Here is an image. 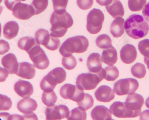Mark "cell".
Returning a JSON list of instances; mask_svg holds the SVG:
<instances>
[{
	"label": "cell",
	"instance_id": "1",
	"mask_svg": "<svg viewBox=\"0 0 149 120\" xmlns=\"http://www.w3.org/2000/svg\"><path fill=\"white\" fill-rule=\"evenodd\" d=\"M125 31L129 37L135 40L142 38L149 31V25L145 19L140 15H132L124 24Z\"/></svg>",
	"mask_w": 149,
	"mask_h": 120
},
{
	"label": "cell",
	"instance_id": "2",
	"mask_svg": "<svg viewBox=\"0 0 149 120\" xmlns=\"http://www.w3.org/2000/svg\"><path fill=\"white\" fill-rule=\"evenodd\" d=\"M49 22L52 25L50 35L56 38L63 37L68 29L70 28L73 24L72 16L66 11L62 14H58L54 11Z\"/></svg>",
	"mask_w": 149,
	"mask_h": 120
},
{
	"label": "cell",
	"instance_id": "3",
	"mask_svg": "<svg viewBox=\"0 0 149 120\" xmlns=\"http://www.w3.org/2000/svg\"><path fill=\"white\" fill-rule=\"evenodd\" d=\"M89 46L88 39L84 36H75L67 39L61 45L59 52L63 57L72 56L73 53H82Z\"/></svg>",
	"mask_w": 149,
	"mask_h": 120
},
{
	"label": "cell",
	"instance_id": "4",
	"mask_svg": "<svg viewBox=\"0 0 149 120\" xmlns=\"http://www.w3.org/2000/svg\"><path fill=\"white\" fill-rule=\"evenodd\" d=\"M104 69H102L98 73H84L80 74L77 78V86L82 90H91L103 79H104Z\"/></svg>",
	"mask_w": 149,
	"mask_h": 120
},
{
	"label": "cell",
	"instance_id": "5",
	"mask_svg": "<svg viewBox=\"0 0 149 120\" xmlns=\"http://www.w3.org/2000/svg\"><path fill=\"white\" fill-rule=\"evenodd\" d=\"M104 20V16L103 12L99 9L91 10L86 17V29L91 34H96L102 28Z\"/></svg>",
	"mask_w": 149,
	"mask_h": 120
},
{
	"label": "cell",
	"instance_id": "6",
	"mask_svg": "<svg viewBox=\"0 0 149 120\" xmlns=\"http://www.w3.org/2000/svg\"><path fill=\"white\" fill-rule=\"evenodd\" d=\"M139 87L138 81L131 78L120 79L114 84L113 91L118 96L134 93Z\"/></svg>",
	"mask_w": 149,
	"mask_h": 120
},
{
	"label": "cell",
	"instance_id": "7",
	"mask_svg": "<svg viewBox=\"0 0 149 120\" xmlns=\"http://www.w3.org/2000/svg\"><path fill=\"white\" fill-rule=\"evenodd\" d=\"M40 45L39 44L36 45L27 53L33 62V66L38 69L44 70L48 67L49 62L45 53Z\"/></svg>",
	"mask_w": 149,
	"mask_h": 120
},
{
	"label": "cell",
	"instance_id": "8",
	"mask_svg": "<svg viewBox=\"0 0 149 120\" xmlns=\"http://www.w3.org/2000/svg\"><path fill=\"white\" fill-rule=\"evenodd\" d=\"M60 94L62 98L69 99L77 103L82 101L85 96L84 90L80 89L77 86L70 84H66L62 86L60 90Z\"/></svg>",
	"mask_w": 149,
	"mask_h": 120
},
{
	"label": "cell",
	"instance_id": "9",
	"mask_svg": "<svg viewBox=\"0 0 149 120\" xmlns=\"http://www.w3.org/2000/svg\"><path fill=\"white\" fill-rule=\"evenodd\" d=\"M144 103V100L142 96L134 93L128 94L125 104L128 110L132 112L134 118H135L140 115Z\"/></svg>",
	"mask_w": 149,
	"mask_h": 120
},
{
	"label": "cell",
	"instance_id": "10",
	"mask_svg": "<svg viewBox=\"0 0 149 120\" xmlns=\"http://www.w3.org/2000/svg\"><path fill=\"white\" fill-rule=\"evenodd\" d=\"M45 114L46 120H61L68 117L69 110L66 105H54L47 106Z\"/></svg>",
	"mask_w": 149,
	"mask_h": 120
},
{
	"label": "cell",
	"instance_id": "11",
	"mask_svg": "<svg viewBox=\"0 0 149 120\" xmlns=\"http://www.w3.org/2000/svg\"><path fill=\"white\" fill-rule=\"evenodd\" d=\"M12 11L13 16L20 20H28L35 15L34 9L31 5L21 3L17 4Z\"/></svg>",
	"mask_w": 149,
	"mask_h": 120
},
{
	"label": "cell",
	"instance_id": "12",
	"mask_svg": "<svg viewBox=\"0 0 149 120\" xmlns=\"http://www.w3.org/2000/svg\"><path fill=\"white\" fill-rule=\"evenodd\" d=\"M137 56V52L134 45L128 44L124 45L120 51L121 61L125 64H131L134 62Z\"/></svg>",
	"mask_w": 149,
	"mask_h": 120
},
{
	"label": "cell",
	"instance_id": "13",
	"mask_svg": "<svg viewBox=\"0 0 149 120\" xmlns=\"http://www.w3.org/2000/svg\"><path fill=\"white\" fill-rule=\"evenodd\" d=\"M14 89L16 93L23 99L29 98L33 93L32 84L29 81L23 80H19L16 82Z\"/></svg>",
	"mask_w": 149,
	"mask_h": 120
},
{
	"label": "cell",
	"instance_id": "14",
	"mask_svg": "<svg viewBox=\"0 0 149 120\" xmlns=\"http://www.w3.org/2000/svg\"><path fill=\"white\" fill-rule=\"evenodd\" d=\"M96 99L101 102H109L112 100L115 96L113 90L107 86H101L95 92Z\"/></svg>",
	"mask_w": 149,
	"mask_h": 120
},
{
	"label": "cell",
	"instance_id": "15",
	"mask_svg": "<svg viewBox=\"0 0 149 120\" xmlns=\"http://www.w3.org/2000/svg\"><path fill=\"white\" fill-rule=\"evenodd\" d=\"M110 111L113 115L119 118H134L132 112L127 108L125 103L121 102H114L110 106Z\"/></svg>",
	"mask_w": 149,
	"mask_h": 120
},
{
	"label": "cell",
	"instance_id": "16",
	"mask_svg": "<svg viewBox=\"0 0 149 120\" xmlns=\"http://www.w3.org/2000/svg\"><path fill=\"white\" fill-rule=\"evenodd\" d=\"M1 64L4 68L6 69L10 74H16L19 63L16 56L13 53H9L4 56L1 60Z\"/></svg>",
	"mask_w": 149,
	"mask_h": 120
},
{
	"label": "cell",
	"instance_id": "17",
	"mask_svg": "<svg viewBox=\"0 0 149 120\" xmlns=\"http://www.w3.org/2000/svg\"><path fill=\"white\" fill-rule=\"evenodd\" d=\"M102 59L101 55L97 53L91 54L87 59V67L90 73H98L102 68Z\"/></svg>",
	"mask_w": 149,
	"mask_h": 120
},
{
	"label": "cell",
	"instance_id": "18",
	"mask_svg": "<svg viewBox=\"0 0 149 120\" xmlns=\"http://www.w3.org/2000/svg\"><path fill=\"white\" fill-rule=\"evenodd\" d=\"M16 75L22 78L32 79L35 76V67L28 62L20 63Z\"/></svg>",
	"mask_w": 149,
	"mask_h": 120
},
{
	"label": "cell",
	"instance_id": "19",
	"mask_svg": "<svg viewBox=\"0 0 149 120\" xmlns=\"http://www.w3.org/2000/svg\"><path fill=\"white\" fill-rule=\"evenodd\" d=\"M91 115L93 120H111V113L107 107L103 105L95 106L92 110Z\"/></svg>",
	"mask_w": 149,
	"mask_h": 120
},
{
	"label": "cell",
	"instance_id": "20",
	"mask_svg": "<svg viewBox=\"0 0 149 120\" xmlns=\"http://www.w3.org/2000/svg\"><path fill=\"white\" fill-rule=\"evenodd\" d=\"M37 106L38 105L36 102L29 98L21 100L18 102L17 105L18 110L24 114L33 112L36 110Z\"/></svg>",
	"mask_w": 149,
	"mask_h": 120
},
{
	"label": "cell",
	"instance_id": "21",
	"mask_svg": "<svg viewBox=\"0 0 149 120\" xmlns=\"http://www.w3.org/2000/svg\"><path fill=\"white\" fill-rule=\"evenodd\" d=\"M106 10L108 13L114 19L124 15V8L122 3L119 0H113L110 4L106 6Z\"/></svg>",
	"mask_w": 149,
	"mask_h": 120
},
{
	"label": "cell",
	"instance_id": "22",
	"mask_svg": "<svg viewBox=\"0 0 149 120\" xmlns=\"http://www.w3.org/2000/svg\"><path fill=\"white\" fill-rule=\"evenodd\" d=\"M102 61L105 64L111 66L115 64L118 61V54L115 48L113 46L103 51L102 55Z\"/></svg>",
	"mask_w": 149,
	"mask_h": 120
},
{
	"label": "cell",
	"instance_id": "23",
	"mask_svg": "<svg viewBox=\"0 0 149 120\" xmlns=\"http://www.w3.org/2000/svg\"><path fill=\"white\" fill-rule=\"evenodd\" d=\"M125 20L120 17L116 18L111 24L110 33L115 38H119L123 34L125 31Z\"/></svg>",
	"mask_w": 149,
	"mask_h": 120
},
{
	"label": "cell",
	"instance_id": "24",
	"mask_svg": "<svg viewBox=\"0 0 149 120\" xmlns=\"http://www.w3.org/2000/svg\"><path fill=\"white\" fill-rule=\"evenodd\" d=\"M19 27L18 23L15 21L7 22L3 28V34L4 37L8 40L15 38L19 32Z\"/></svg>",
	"mask_w": 149,
	"mask_h": 120
},
{
	"label": "cell",
	"instance_id": "25",
	"mask_svg": "<svg viewBox=\"0 0 149 120\" xmlns=\"http://www.w3.org/2000/svg\"><path fill=\"white\" fill-rule=\"evenodd\" d=\"M58 84L54 78L50 75L48 74L43 78L40 83V87L45 93H49L53 91L54 88Z\"/></svg>",
	"mask_w": 149,
	"mask_h": 120
},
{
	"label": "cell",
	"instance_id": "26",
	"mask_svg": "<svg viewBox=\"0 0 149 120\" xmlns=\"http://www.w3.org/2000/svg\"><path fill=\"white\" fill-rule=\"evenodd\" d=\"M37 44H38V43H37L35 39L30 37H25L20 38L17 43L19 49L26 52H29Z\"/></svg>",
	"mask_w": 149,
	"mask_h": 120
},
{
	"label": "cell",
	"instance_id": "27",
	"mask_svg": "<svg viewBox=\"0 0 149 120\" xmlns=\"http://www.w3.org/2000/svg\"><path fill=\"white\" fill-rule=\"evenodd\" d=\"M51 35L49 32L44 29H40L35 34V39L37 43L45 47L50 40Z\"/></svg>",
	"mask_w": 149,
	"mask_h": 120
},
{
	"label": "cell",
	"instance_id": "28",
	"mask_svg": "<svg viewBox=\"0 0 149 120\" xmlns=\"http://www.w3.org/2000/svg\"><path fill=\"white\" fill-rule=\"evenodd\" d=\"M86 110L79 106L72 110L67 117L68 120H86Z\"/></svg>",
	"mask_w": 149,
	"mask_h": 120
},
{
	"label": "cell",
	"instance_id": "29",
	"mask_svg": "<svg viewBox=\"0 0 149 120\" xmlns=\"http://www.w3.org/2000/svg\"><path fill=\"white\" fill-rule=\"evenodd\" d=\"M95 43L97 46L100 49H106L112 46L111 38L107 34L99 35L95 40Z\"/></svg>",
	"mask_w": 149,
	"mask_h": 120
},
{
	"label": "cell",
	"instance_id": "30",
	"mask_svg": "<svg viewBox=\"0 0 149 120\" xmlns=\"http://www.w3.org/2000/svg\"><path fill=\"white\" fill-rule=\"evenodd\" d=\"M104 79L108 81L116 80L119 77V72L118 69L113 65L106 67L104 69Z\"/></svg>",
	"mask_w": 149,
	"mask_h": 120
},
{
	"label": "cell",
	"instance_id": "31",
	"mask_svg": "<svg viewBox=\"0 0 149 120\" xmlns=\"http://www.w3.org/2000/svg\"><path fill=\"white\" fill-rule=\"evenodd\" d=\"M50 74L56 80L57 84H60L64 82L66 78V73L62 68H56L49 72Z\"/></svg>",
	"mask_w": 149,
	"mask_h": 120
},
{
	"label": "cell",
	"instance_id": "32",
	"mask_svg": "<svg viewBox=\"0 0 149 120\" xmlns=\"http://www.w3.org/2000/svg\"><path fill=\"white\" fill-rule=\"evenodd\" d=\"M131 74L136 78H143L146 74V69L143 63H136L131 68Z\"/></svg>",
	"mask_w": 149,
	"mask_h": 120
},
{
	"label": "cell",
	"instance_id": "33",
	"mask_svg": "<svg viewBox=\"0 0 149 120\" xmlns=\"http://www.w3.org/2000/svg\"><path fill=\"white\" fill-rule=\"evenodd\" d=\"M48 0H33L31 6L34 9L35 15H36L44 11L48 6Z\"/></svg>",
	"mask_w": 149,
	"mask_h": 120
},
{
	"label": "cell",
	"instance_id": "34",
	"mask_svg": "<svg viewBox=\"0 0 149 120\" xmlns=\"http://www.w3.org/2000/svg\"><path fill=\"white\" fill-rule=\"evenodd\" d=\"M57 97L53 91L49 93L44 92L42 95V101L43 103L47 106H53L57 102Z\"/></svg>",
	"mask_w": 149,
	"mask_h": 120
},
{
	"label": "cell",
	"instance_id": "35",
	"mask_svg": "<svg viewBox=\"0 0 149 120\" xmlns=\"http://www.w3.org/2000/svg\"><path fill=\"white\" fill-rule=\"evenodd\" d=\"M54 12L58 14H62L66 12L68 0H52Z\"/></svg>",
	"mask_w": 149,
	"mask_h": 120
},
{
	"label": "cell",
	"instance_id": "36",
	"mask_svg": "<svg viewBox=\"0 0 149 120\" xmlns=\"http://www.w3.org/2000/svg\"><path fill=\"white\" fill-rule=\"evenodd\" d=\"M147 0H128V7L132 11H139L146 5Z\"/></svg>",
	"mask_w": 149,
	"mask_h": 120
},
{
	"label": "cell",
	"instance_id": "37",
	"mask_svg": "<svg viewBox=\"0 0 149 120\" xmlns=\"http://www.w3.org/2000/svg\"><path fill=\"white\" fill-rule=\"evenodd\" d=\"M77 65V60L73 56L63 57L62 59V65L68 70H72Z\"/></svg>",
	"mask_w": 149,
	"mask_h": 120
},
{
	"label": "cell",
	"instance_id": "38",
	"mask_svg": "<svg viewBox=\"0 0 149 120\" xmlns=\"http://www.w3.org/2000/svg\"><path fill=\"white\" fill-rule=\"evenodd\" d=\"M94 104V99L90 94L85 93L84 98L82 101L78 103V105L79 107H82L85 110H88L90 109L93 106Z\"/></svg>",
	"mask_w": 149,
	"mask_h": 120
},
{
	"label": "cell",
	"instance_id": "39",
	"mask_svg": "<svg viewBox=\"0 0 149 120\" xmlns=\"http://www.w3.org/2000/svg\"><path fill=\"white\" fill-rule=\"evenodd\" d=\"M12 106V102L7 96L0 94V111H8Z\"/></svg>",
	"mask_w": 149,
	"mask_h": 120
},
{
	"label": "cell",
	"instance_id": "40",
	"mask_svg": "<svg viewBox=\"0 0 149 120\" xmlns=\"http://www.w3.org/2000/svg\"><path fill=\"white\" fill-rule=\"evenodd\" d=\"M139 50L144 57L149 58V39H144L139 43Z\"/></svg>",
	"mask_w": 149,
	"mask_h": 120
},
{
	"label": "cell",
	"instance_id": "41",
	"mask_svg": "<svg viewBox=\"0 0 149 120\" xmlns=\"http://www.w3.org/2000/svg\"><path fill=\"white\" fill-rule=\"evenodd\" d=\"M60 40L56 37H52L51 36L50 40H49L48 43L45 47L49 50L54 51L58 49V48H59L60 47Z\"/></svg>",
	"mask_w": 149,
	"mask_h": 120
},
{
	"label": "cell",
	"instance_id": "42",
	"mask_svg": "<svg viewBox=\"0 0 149 120\" xmlns=\"http://www.w3.org/2000/svg\"><path fill=\"white\" fill-rule=\"evenodd\" d=\"M77 4L83 10H88L93 5V0H77Z\"/></svg>",
	"mask_w": 149,
	"mask_h": 120
},
{
	"label": "cell",
	"instance_id": "43",
	"mask_svg": "<svg viewBox=\"0 0 149 120\" xmlns=\"http://www.w3.org/2000/svg\"><path fill=\"white\" fill-rule=\"evenodd\" d=\"M10 50V44L5 40H0V55L7 53Z\"/></svg>",
	"mask_w": 149,
	"mask_h": 120
},
{
	"label": "cell",
	"instance_id": "44",
	"mask_svg": "<svg viewBox=\"0 0 149 120\" xmlns=\"http://www.w3.org/2000/svg\"><path fill=\"white\" fill-rule=\"evenodd\" d=\"M20 3V0H4L6 7L10 11H13L17 4Z\"/></svg>",
	"mask_w": 149,
	"mask_h": 120
},
{
	"label": "cell",
	"instance_id": "45",
	"mask_svg": "<svg viewBox=\"0 0 149 120\" xmlns=\"http://www.w3.org/2000/svg\"><path fill=\"white\" fill-rule=\"evenodd\" d=\"M8 75L9 72L6 69L0 68V82L5 81Z\"/></svg>",
	"mask_w": 149,
	"mask_h": 120
},
{
	"label": "cell",
	"instance_id": "46",
	"mask_svg": "<svg viewBox=\"0 0 149 120\" xmlns=\"http://www.w3.org/2000/svg\"><path fill=\"white\" fill-rule=\"evenodd\" d=\"M142 13L144 17V19L149 22V2L143 8Z\"/></svg>",
	"mask_w": 149,
	"mask_h": 120
},
{
	"label": "cell",
	"instance_id": "47",
	"mask_svg": "<svg viewBox=\"0 0 149 120\" xmlns=\"http://www.w3.org/2000/svg\"><path fill=\"white\" fill-rule=\"evenodd\" d=\"M24 120H38L36 115L33 112L24 114L23 116Z\"/></svg>",
	"mask_w": 149,
	"mask_h": 120
},
{
	"label": "cell",
	"instance_id": "48",
	"mask_svg": "<svg viewBox=\"0 0 149 120\" xmlns=\"http://www.w3.org/2000/svg\"><path fill=\"white\" fill-rule=\"evenodd\" d=\"M140 120H149V110H144L140 114Z\"/></svg>",
	"mask_w": 149,
	"mask_h": 120
},
{
	"label": "cell",
	"instance_id": "49",
	"mask_svg": "<svg viewBox=\"0 0 149 120\" xmlns=\"http://www.w3.org/2000/svg\"><path fill=\"white\" fill-rule=\"evenodd\" d=\"M113 0H96V2L101 6H107L110 4Z\"/></svg>",
	"mask_w": 149,
	"mask_h": 120
},
{
	"label": "cell",
	"instance_id": "50",
	"mask_svg": "<svg viewBox=\"0 0 149 120\" xmlns=\"http://www.w3.org/2000/svg\"><path fill=\"white\" fill-rule=\"evenodd\" d=\"M7 120H24V118L22 116H20L17 114H14L11 115H10Z\"/></svg>",
	"mask_w": 149,
	"mask_h": 120
},
{
	"label": "cell",
	"instance_id": "51",
	"mask_svg": "<svg viewBox=\"0 0 149 120\" xmlns=\"http://www.w3.org/2000/svg\"><path fill=\"white\" fill-rule=\"evenodd\" d=\"M9 116H10V114L8 113H6V112L0 113V118H1L2 120H7Z\"/></svg>",
	"mask_w": 149,
	"mask_h": 120
},
{
	"label": "cell",
	"instance_id": "52",
	"mask_svg": "<svg viewBox=\"0 0 149 120\" xmlns=\"http://www.w3.org/2000/svg\"><path fill=\"white\" fill-rule=\"evenodd\" d=\"M144 63H146V65L147 66V68L149 70V58L144 57Z\"/></svg>",
	"mask_w": 149,
	"mask_h": 120
},
{
	"label": "cell",
	"instance_id": "53",
	"mask_svg": "<svg viewBox=\"0 0 149 120\" xmlns=\"http://www.w3.org/2000/svg\"><path fill=\"white\" fill-rule=\"evenodd\" d=\"M145 104H146V107H147V108L149 109V97H148V98L147 99V100H146Z\"/></svg>",
	"mask_w": 149,
	"mask_h": 120
},
{
	"label": "cell",
	"instance_id": "54",
	"mask_svg": "<svg viewBox=\"0 0 149 120\" xmlns=\"http://www.w3.org/2000/svg\"><path fill=\"white\" fill-rule=\"evenodd\" d=\"M3 10V7L2 6H0V15H1V13H2Z\"/></svg>",
	"mask_w": 149,
	"mask_h": 120
},
{
	"label": "cell",
	"instance_id": "55",
	"mask_svg": "<svg viewBox=\"0 0 149 120\" xmlns=\"http://www.w3.org/2000/svg\"><path fill=\"white\" fill-rule=\"evenodd\" d=\"M1 23H0V37H1Z\"/></svg>",
	"mask_w": 149,
	"mask_h": 120
},
{
	"label": "cell",
	"instance_id": "56",
	"mask_svg": "<svg viewBox=\"0 0 149 120\" xmlns=\"http://www.w3.org/2000/svg\"><path fill=\"white\" fill-rule=\"evenodd\" d=\"M20 1H25L26 0H20Z\"/></svg>",
	"mask_w": 149,
	"mask_h": 120
},
{
	"label": "cell",
	"instance_id": "57",
	"mask_svg": "<svg viewBox=\"0 0 149 120\" xmlns=\"http://www.w3.org/2000/svg\"><path fill=\"white\" fill-rule=\"evenodd\" d=\"M3 1V0H0V4H1V2Z\"/></svg>",
	"mask_w": 149,
	"mask_h": 120
},
{
	"label": "cell",
	"instance_id": "58",
	"mask_svg": "<svg viewBox=\"0 0 149 120\" xmlns=\"http://www.w3.org/2000/svg\"><path fill=\"white\" fill-rule=\"evenodd\" d=\"M111 120H115V119H111Z\"/></svg>",
	"mask_w": 149,
	"mask_h": 120
}]
</instances>
